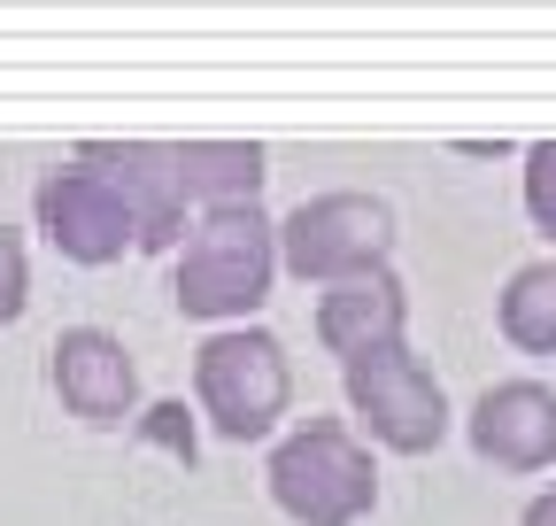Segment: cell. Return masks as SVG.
I'll list each match as a JSON object with an SVG mask.
<instances>
[{
    "label": "cell",
    "instance_id": "obj_1",
    "mask_svg": "<svg viewBox=\"0 0 556 526\" xmlns=\"http://www.w3.org/2000/svg\"><path fill=\"white\" fill-rule=\"evenodd\" d=\"M270 503L294 526H356L379 503V465L340 418H309L270 449Z\"/></svg>",
    "mask_w": 556,
    "mask_h": 526
},
{
    "label": "cell",
    "instance_id": "obj_2",
    "mask_svg": "<svg viewBox=\"0 0 556 526\" xmlns=\"http://www.w3.org/2000/svg\"><path fill=\"white\" fill-rule=\"evenodd\" d=\"M278 272V225L263 210H208L178 255V310L186 317H248Z\"/></svg>",
    "mask_w": 556,
    "mask_h": 526
},
{
    "label": "cell",
    "instance_id": "obj_3",
    "mask_svg": "<svg viewBox=\"0 0 556 526\" xmlns=\"http://www.w3.org/2000/svg\"><path fill=\"white\" fill-rule=\"evenodd\" d=\"M193 387H201V411L225 441H263L278 426L294 394V372H287V349L255 325H232V334H208L201 356H193Z\"/></svg>",
    "mask_w": 556,
    "mask_h": 526
},
{
    "label": "cell",
    "instance_id": "obj_4",
    "mask_svg": "<svg viewBox=\"0 0 556 526\" xmlns=\"http://www.w3.org/2000/svg\"><path fill=\"white\" fill-rule=\"evenodd\" d=\"M387 248H394V210L379 193H317L278 225V263L317 287L387 272Z\"/></svg>",
    "mask_w": 556,
    "mask_h": 526
},
{
    "label": "cell",
    "instance_id": "obj_5",
    "mask_svg": "<svg viewBox=\"0 0 556 526\" xmlns=\"http://www.w3.org/2000/svg\"><path fill=\"white\" fill-rule=\"evenodd\" d=\"M348 403H356V418L371 426V441H387L394 456H426V449L448 441V394L409 356V341L348 364Z\"/></svg>",
    "mask_w": 556,
    "mask_h": 526
},
{
    "label": "cell",
    "instance_id": "obj_6",
    "mask_svg": "<svg viewBox=\"0 0 556 526\" xmlns=\"http://www.w3.org/2000/svg\"><path fill=\"white\" fill-rule=\"evenodd\" d=\"M31 210H39V233L70 255V263H116L124 240L139 248V217L131 202L86 163H70V171H47L39 193H31Z\"/></svg>",
    "mask_w": 556,
    "mask_h": 526
},
{
    "label": "cell",
    "instance_id": "obj_7",
    "mask_svg": "<svg viewBox=\"0 0 556 526\" xmlns=\"http://www.w3.org/2000/svg\"><path fill=\"white\" fill-rule=\"evenodd\" d=\"M471 449L486 456V465H503V473H541L556 465V387L541 379H503V387H486L471 418H464Z\"/></svg>",
    "mask_w": 556,
    "mask_h": 526
},
{
    "label": "cell",
    "instance_id": "obj_8",
    "mask_svg": "<svg viewBox=\"0 0 556 526\" xmlns=\"http://www.w3.org/2000/svg\"><path fill=\"white\" fill-rule=\"evenodd\" d=\"M86 171H101L131 217H139V248H170L178 240V217H186V186H178V148H155V140H86L78 148Z\"/></svg>",
    "mask_w": 556,
    "mask_h": 526
},
{
    "label": "cell",
    "instance_id": "obj_9",
    "mask_svg": "<svg viewBox=\"0 0 556 526\" xmlns=\"http://www.w3.org/2000/svg\"><path fill=\"white\" fill-rule=\"evenodd\" d=\"M54 394L86 426H124L131 403H139V372H131V349L101 325H70L54 341Z\"/></svg>",
    "mask_w": 556,
    "mask_h": 526
},
{
    "label": "cell",
    "instance_id": "obj_10",
    "mask_svg": "<svg viewBox=\"0 0 556 526\" xmlns=\"http://www.w3.org/2000/svg\"><path fill=\"white\" fill-rule=\"evenodd\" d=\"M402 317H409V295L394 272H364V279H340L317 295V341L340 356V372L356 356H379V349H402Z\"/></svg>",
    "mask_w": 556,
    "mask_h": 526
},
{
    "label": "cell",
    "instance_id": "obj_11",
    "mask_svg": "<svg viewBox=\"0 0 556 526\" xmlns=\"http://www.w3.org/2000/svg\"><path fill=\"white\" fill-rule=\"evenodd\" d=\"M178 186H186V202H208V210H255L263 148L255 140H186L178 148Z\"/></svg>",
    "mask_w": 556,
    "mask_h": 526
},
{
    "label": "cell",
    "instance_id": "obj_12",
    "mask_svg": "<svg viewBox=\"0 0 556 526\" xmlns=\"http://www.w3.org/2000/svg\"><path fill=\"white\" fill-rule=\"evenodd\" d=\"M503 334L526 356H556V255L518 263L510 287H503Z\"/></svg>",
    "mask_w": 556,
    "mask_h": 526
},
{
    "label": "cell",
    "instance_id": "obj_13",
    "mask_svg": "<svg viewBox=\"0 0 556 526\" xmlns=\"http://www.w3.org/2000/svg\"><path fill=\"white\" fill-rule=\"evenodd\" d=\"M526 217L556 240V140H541V148L526 155Z\"/></svg>",
    "mask_w": 556,
    "mask_h": 526
},
{
    "label": "cell",
    "instance_id": "obj_14",
    "mask_svg": "<svg viewBox=\"0 0 556 526\" xmlns=\"http://www.w3.org/2000/svg\"><path fill=\"white\" fill-rule=\"evenodd\" d=\"M24 295H31V263H24V240L0 225V325H9L16 310H24Z\"/></svg>",
    "mask_w": 556,
    "mask_h": 526
},
{
    "label": "cell",
    "instance_id": "obj_15",
    "mask_svg": "<svg viewBox=\"0 0 556 526\" xmlns=\"http://www.w3.org/2000/svg\"><path fill=\"white\" fill-rule=\"evenodd\" d=\"M148 434L163 441V449H178L186 465H193V426H186V411L178 403H163V411H148Z\"/></svg>",
    "mask_w": 556,
    "mask_h": 526
},
{
    "label": "cell",
    "instance_id": "obj_16",
    "mask_svg": "<svg viewBox=\"0 0 556 526\" xmlns=\"http://www.w3.org/2000/svg\"><path fill=\"white\" fill-rule=\"evenodd\" d=\"M518 526H556V488H548V496H533V503H526V518H518Z\"/></svg>",
    "mask_w": 556,
    "mask_h": 526
}]
</instances>
